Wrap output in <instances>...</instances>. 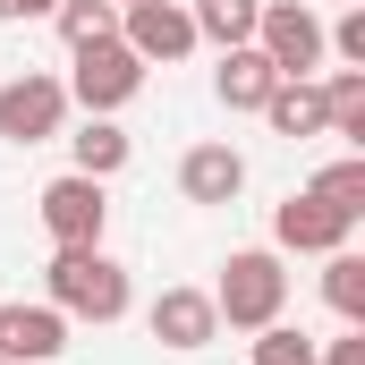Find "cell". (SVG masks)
Masks as SVG:
<instances>
[{"label":"cell","mask_w":365,"mask_h":365,"mask_svg":"<svg viewBox=\"0 0 365 365\" xmlns=\"http://www.w3.org/2000/svg\"><path fill=\"white\" fill-rule=\"evenodd\" d=\"M349 238H357V221L331 212L323 195H289V204H272V255H331V247H349Z\"/></svg>","instance_id":"cell-8"},{"label":"cell","mask_w":365,"mask_h":365,"mask_svg":"<svg viewBox=\"0 0 365 365\" xmlns=\"http://www.w3.org/2000/svg\"><path fill=\"white\" fill-rule=\"evenodd\" d=\"M187 17H195V43H255V17H264V0H187Z\"/></svg>","instance_id":"cell-15"},{"label":"cell","mask_w":365,"mask_h":365,"mask_svg":"<svg viewBox=\"0 0 365 365\" xmlns=\"http://www.w3.org/2000/svg\"><path fill=\"white\" fill-rule=\"evenodd\" d=\"M314 365H365V323H349L340 340H323V349H314Z\"/></svg>","instance_id":"cell-22"},{"label":"cell","mask_w":365,"mask_h":365,"mask_svg":"<svg viewBox=\"0 0 365 365\" xmlns=\"http://www.w3.org/2000/svg\"><path fill=\"white\" fill-rule=\"evenodd\" d=\"M51 26H60L68 51H77V43H102V34H119V0H60Z\"/></svg>","instance_id":"cell-17"},{"label":"cell","mask_w":365,"mask_h":365,"mask_svg":"<svg viewBox=\"0 0 365 365\" xmlns=\"http://www.w3.org/2000/svg\"><path fill=\"white\" fill-rule=\"evenodd\" d=\"M323 297H331L340 323H365V255L357 247H331L323 255Z\"/></svg>","instance_id":"cell-16"},{"label":"cell","mask_w":365,"mask_h":365,"mask_svg":"<svg viewBox=\"0 0 365 365\" xmlns=\"http://www.w3.org/2000/svg\"><path fill=\"white\" fill-rule=\"evenodd\" d=\"M43 306H60L68 323H119L128 314V264H110L102 247H60L43 272Z\"/></svg>","instance_id":"cell-1"},{"label":"cell","mask_w":365,"mask_h":365,"mask_svg":"<svg viewBox=\"0 0 365 365\" xmlns=\"http://www.w3.org/2000/svg\"><path fill=\"white\" fill-rule=\"evenodd\" d=\"M119 9H128V0H119Z\"/></svg>","instance_id":"cell-25"},{"label":"cell","mask_w":365,"mask_h":365,"mask_svg":"<svg viewBox=\"0 0 365 365\" xmlns=\"http://www.w3.org/2000/svg\"><path fill=\"white\" fill-rule=\"evenodd\" d=\"M255 365H314V340L297 323H264L255 331Z\"/></svg>","instance_id":"cell-20"},{"label":"cell","mask_w":365,"mask_h":365,"mask_svg":"<svg viewBox=\"0 0 365 365\" xmlns=\"http://www.w3.org/2000/svg\"><path fill=\"white\" fill-rule=\"evenodd\" d=\"M323 110H331V136L365 145V68H340V77L323 86Z\"/></svg>","instance_id":"cell-18"},{"label":"cell","mask_w":365,"mask_h":365,"mask_svg":"<svg viewBox=\"0 0 365 365\" xmlns=\"http://www.w3.org/2000/svg\"><path fill=\"white\" fill-rule=\"evenodd\" d=\"M323 43H331V51H340L349 68H365V9H349L340 26H323Z\"/></svg>","instance_id":"cell-21"},{"label":"cell","mask_w":365,"mask_h":365,"mask_svg":"<svg viewBox=\"0 0 365 365\" xmlns=\"http://www.w3.org/2000/svg\"><path fill=\"white\" fill-rule=\"evenodd\" d=\"M306 195H323L331 212H349V221H357V212H365V153L331 162V170H314V187H306Z\"/></svg>","instance_id":"cell-19"},{"label":"cell","mask_w":365,"mask_h":365,"mask_svg":"<svg viewBox=\"0 0 365 365\" xmlns=\"http://www.w3.org/2000/svg\"><path fill=\"white\" fill-rule=\"evenodd\" d=\"M43 230H51V247H102V230H110V195H102V179L60 170V179L43 187Z\"/></svg>","instance_id":"cell-6"},{"label":"cell","mask_w":365,"mask_h":365,"mask_svg":"<svg viewBox=\"0 0 365 365\" xmlns=\"http://www.w3.org/2000/svg\"><path fill=\"white\" fill-rule=\"evenodd\" d=\"M280 86V68L255 51V43H230L221 51V68H212V93H221V110H264V93Z\"/></svg>","instance_id":"cell-13"},{"label":"cell","mask_w":365,"mask_h":365,"mask_svg":"<svg viewBox=\"0 0 365 365\" xmlns=\"http://www.w3.org/2000/svg\"><path fill=\"white\" fill-rule=\"evenodd\" d=\"M60 349H68V314L60 306H26V297L0 306V357L9 365H51Z\"/></svg>","instance_id":"cell-10"},{"label":"cell","mask_w":365,"mask_h":365,"mask_svg":"<svg viewBox=\"0 0 365 365\" xmlns=\"http://www.w3.org/2000/svg\"><path fill=\"white\" fill-rule=\"evenodd\" d=\"M264 119H272V136H289V145L331 136V110H323V86H314V77H280V86L264 93Z\"/></svg>","instance_id":"cell-12"},{"label":"cell","mask_w":365,"mask_h":365,"mask_svg":"<svg viewBox=\"0 0 365 365\" xmlns=\"http://www.w3.org/2000/svg\"><path fill=\"white\" fill-rule=\"evenodd\" d=\"M280 306H289L280 255L272 247H238V255L221 264V280H212V314H221L230 331H264V323H280Z\"/></svg>","instance_id":"cell-2"},{"label":"cell","mask_w":365,"mask_h":365,"mask_svg":"<svg viewBox=\"0 0 365 365\" xmlns=\"http://www.w3.org/2000/svg\"><path fill=\"white\" fill-rule=\"evenodd\" d=\"M136 93H145V60H136L119 34H102V43H77L68 102H86V119H110V110H128Z\"/></svg>","instance_id":"cell-3"},{"label":"cell","mask_w":365,"mask_h":365,"mask_svg":"<svg viewBox=\"0 0 365 365\" xmlns=\"http://www.w3.org/2000/svg\"><path fill=\"white\" fill-rule=\"evenodd\" d=\"M60 128H68V86L60 77L26 68V77L0 86V145H51Z\"/></svg>","instance_id":"cell-5"},{"label":"cell","mask_w":365,"mask_h":365,"mask_svg":"<svg viewBox=\"0 0 365 365\" xmlns=\"http://www.w3.org/2000/svg\"><path fill=\"white\" fill-rule=\"evenodd\" d=\"M145 331H153L162 349H179V357H195V349H212V340H221V314H212V289H162V297L145 306Z\"/></svg>","instance_id":"cell-9"},{"label":"cell","mask_w":365,"mask_h":365,"mask_svg":"<svg viewBox=\"0 0 365 365\" xmlns=\"http://www.w3.org/2000/svg\"><path fill=\"white\" fill-rule=\"evenodd\" d=\"M119 43H128L145 68H153V60L170 68V60L195 51V17H187V0H128V9H119Z\"/></svg>","instance_id":"cell-7"},{"label":"cell","mask_w":365,"mask_h":365,"mask_svg":"<svg viewBox=\"0 0 365 365\" xmlns=\"http://www.w3.org/2000/svg\"><path fill=\"white\" fill-rule=\"evenodd\" d=\"M0 365H9V357H0Z\"/></svg>","instance_id":"cell-26"},{"label":"cell","mask_w":365,"mask_h":365,"mask_svg":"<svg viewBox=\"0 0 365 365\" xmlns=\"http://www.w3.org/2000/svg\"><path fill=\"white\" fill-rule=\"evenodd\" d=\"M179 195L187 204H238L247 195V153L238 145H187V162H179Z\"/></svg>","instance_id":"cell-11"},{"label":"cell","mask_w":365,"mask_h":365,"mask_svg":"<svg viewBox=\"0 0 365 365\" xmlns=\"http://www.w3.org/2000/svg\"><path fill=\"white\" fill-rule=\"evenodd\" d=\"M255 51L272 60L280 77H314L323 68V17L306 9V0H264V17H255Z\"/></svg>","instance_id":"cell-4"},{"label":"cell","mask_w":365,"mask_h":365,"mask_svg":"<svg viewBox=\"0 0 365 365\" xmlns=\"http://www.w3.org/2000/svg\"><path fill=\"white\" fill-rule=\"evenodd\" d=\"M0 26H17V0H0Z\"/></svg>","instance_id":"cell-24"},{"label":"cell","mask_w":365,"mask_h":365,"mask_svg":"<svg viewBox=\"0 0 365 365\" xmlns=\"http://www.w3.org/2000/svg\"><path fill=\"white\" fill-rule=\"evenodd\" d=\"M128 162H136V136H128L119 119H86V128L68 136V170H86V179H102V187L119 179Z\"/></svg>","instance_id":"cell-14"},{"label":"cell","mask_w":365,"mask_h":365,"mask_svg":"<svg viewBox=\"0 0 365 365\" xmlns=\"http://www.w3.org/2000/svg\"><path fill=\"white\" fill-rule=\"evenodd\" d=\"M51 9H60V0H17V17H51Z\"/></svg>","instance_id":"cell-23"}]
</instances>
